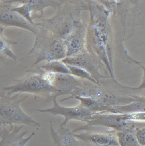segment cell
Returning <instances> with one entry per match:
<instances>
[{
	"label": "cell",
	"mask_w": 145,
	"mask_h": 146,
	"mask_svg": "<svg viewBox=\"0 0 145 146\" xmlns=\"http://www.w3.org/2000/svg\"><path fill=\"white\" fill-rule=\"evenodd\" d=\"M12 9L17 12L31 24L34 25L32 16V11L33 9L31 6L27 4H21L19 7H12Z\"/></svg>",
	"instance_id": "cell-18"
},
{
	"label": "cell",
	"mask_w": 145,
	"mask_h": 146,
	"mask_svg": "<svg viewBox=\"0 0 145 146\" xmlns=\"http://www.w3.org/2000/svg\"><path fill=\"white\" fill-rule=\"evenodd\" d=\"M2 90L8 96L15 92H27L52 99L62 95L60 91L54 88L45 78L44 75L40 74L31 75L21 80H17L15 84L4 87Z\"/></svg>",
	"instance_id": "cell-3"
},
{
	"label": "cell",
	"mask_w": 145,
	"mask_h": 146,
	"mask_svg": "<svg viewBox=\"0 0 145 146\" xmlns=\"http://www.w3.org/2000/svg\"><path fill=\"white\" fill-rule=\"evenodd\" d=\"M43 75L54 88L60 91L62 95H72L84 83V81L71 74L46 72Z\"/></svg>",
	"instance_id": "cell-5"
},
{
	"label": "cell",
	"mask_w": 145,
	"mask_h": 146,
	"mask_svg": "<svg viewBox=\"0 0 145 146\" xmlns=\"http://www.w3.org/2000/svg\"><path fill=\"white\" fill-rule=\"evenodd\" d=\"M75 138L86 143L97 146H119L117 135L110 133H86L77 134L72 132Z\"/></svg>",
	"instance_id": "cell-8"
},
{
	"label": "cell",
	"mask_w": 145,
	"mask_h": 146,
	"mask_svg": "<svg viewBox=\"0 0 145 146\" xmlns=\"http://www.w3.org/2000/svg\"><path fill=\"white\" fill-rule=\"evenodd\" d=\"M3 3L9 4L18 3L21 4H27L31 6L34 9L42 7L44 3V0H6L3 1Z\"/></svg>",
	"instance_id": "cell-19"
},
{
	"label": "cell",
	"mask_w": 145,
	"mask_h": 146,
	"mask_svg": "<svg viewBox=\"0 0 145 146\" xmlns=\"http://www.w3.org/2000/svg\"><path fill=\"white\" fill-rule=\"evenodd\" d=\"M66 57L67 50L64 40H56L42 52L33 66L43 60H46L48 62L53 60H61Z\"/></svg>",
	"instance_id": "cell-9"
},
{
	"label": "cell",
	"mask_w": 145,
	"mask_h": 146,
	"mask_svg": "<svg viewBox=\"0 0 145 146\" xmlns=\"http://www.w3.org/2000/svg\"><path fill=\"white\" fill-rule=\"evenodd\" d=\"M12 4L3 3L1 5L0 21L1 25L5 26L14 27L28 30L34 34L37 33L34 25L14 10Z\"/></svg>",
	"instance_id": "cell-6"
},
{
	"label": "cell",
	"mask_w": 145,
	"mask_h": 146,
	"mask_svg": "<svg viewBox=\"0 0 145 146\" xmlns=\"http://www.w3.org/2000/svg\"><path fill=\"white\" fill-rule=\"evenodd\" d=\"M91 46L99 59L103 63L113 78H114L110 54L111 30L109 12L103 5L95 3L90 8Z\"/></svg>",
	"instance_id": "cell-1"
},
{
	"label": "cell",
	"mask_w": 145,
	"mask_h": 146,
	"mask_svg": "<svg viewBox=\"0 0 145 146\" xmlns=\"http://www.w3.org/2000/svg\"><path fill=\"white\" fill-rule=\"evenodd\" d=\"M1 53H3V55L9 57L16 61L17 57L13 53L10 46L6 43V41L2 39L1 38Z\"/></svg>",
	"instance_id": "cell-20"
},
{
	"label": "cell",
	"mask_w": 145,
	"mask_h": 146,
	"mask_svg": "<svg viewBox=\"0 0 145 146\" xmlns=\"http://www.w3.org/2000/svg\"><path fill=\"white\" fill-rule=\"evenodd\" d=\"M107 112L119 113L145 112V97L139 96L137 100L129 103L110 107Z\"/></svg>",
	"instance_id": "cell-13"
},
{
	"label": "cell",
	"mask_w": 145,
	"mask_h": 146,
	"mask_svg": "<svg viewBox=\"0 0 145 146\" xmlns=\"http://www.w3.org/2000/svg\"><path fill=\"white\" fill-rule=\"evenodd\" d=\"M52 139L54 145L57 146H82L85 145L82 141L77 139L72 133L69 127L60 126L57 131H55L50 121V128Z\"/></svg>",
	"instance_id": "cell-11"
},
{
	"label": "cell",
	"mask_w": 145,
	"mask_h": 146,
	"mask_svg": "<svg viewBox=\"0 0 145 146\" xmlns=\"http://www.w3.org/2000/svg\"><path fill=\"white\" fill-rule=\"evenodd\" d=\"M57 97L52 98L53 107L46 110H39L40 113H49L53 115H61L65 117L64 120L60 124V126L66 127L70 120H77L85 122L91 120L97 113H94L81 105L72 108H66L60 106L57 102Z\"/></svg>",
	"instance_id": "cell-4"
},
{
	"label": "cell",
	"mask_w": 145,
	"mask_h": 146,
	"mask_svg": "<svg viewBox=\"0 0 145 146\" xmlns=\"http://www.w3.org/2000/svg\"><path fill=\"white\" fill-rule=\"evenodd\" d=\"M64 40L67 50V57L85 53V36L83 32L77 30L72 32Z\"/></svg>",
	"instance_id": "cell-12"
},
{
	"label": "cell",
	"mask_w": 145,
	"mask_h": 146,
	"mask_svg": "<svg viewBox=\"0 0 145 146\" xmlns=\"http://www.w3.org/2000/svg\"><path fill=\"white\" fill-rule=\"evenodd\" d=\"M135 134L140 145L145 146V127L136 129Z\"/></svg>",
	"instance_id": "cell-22"
},
{
	"label": "cell",
	"mask_w": 145,
	"mask_h": 146,
	"mask_svg": "<svg viewBox=\"0 0 145 146\" xmlns=\"http://www.w3.org/2000/svg\"><path fill=\"white\" fill-rule=\"evenodd\" d=\"M61 60L66 64L75 66L85 69L92 75L99 83V79L105 78L99 73L96 65L85 53L73 56L66 57Z\"/></svg>",
	"instance_id": "cell-10"
},
{
	"label": "cell",
	"mask_w": 145,
	"mask_h": 146,
	"mask_svg": "<svg viewBox=\"0 0 145 146\" xmlns=\"http://www.w3.org/2000/svg\"><path fill=\"white\" fill-rule=\"evenodd\" d=\"M126 114L128 119L130 121L139 122H145V112H136Z\"/></svg>",
	"instance_id": "cell-21"
},
{
	"label": "cell",
	"mask_w": 145,
	"mask_h": 146,
	"mask_svg": "<svg viewBox=\"0 0 145 146\" xmlns=\"http://www.w3.org/2000/svg\"><path fill=\"white\" fill-rule=\"evenodd\" d=\"M17 93L11 96L4 92H1L0 98V122L1 125L6 126L13 124H23L33 127H40L39 123L34 120L26 115L20 107L21 103L24 100L27 96L18 99L19 95Z\"/></svg>",
	"instance_id": "cell-2"
},
{
	"label": "cell",
	"mask_w": 145,
	"mask_h": 146,
	"mask_svg": "<svg viewBox=\"0 0 145 146\" xmlns=\"http://www.w3.org/2000/svg\"><path fill=\"white\" fill-rule=\"evenodd\" d=\"M67 65L70 72L71 74L82 79H85L91 82L100 84L92 75L83 68L75 66Z\"/></svg>",
	"instance_id": "cell-17"
},
{
	"label": "cell",
	"mask_w": 145,
	"mask_h": 146,
	"mask_svg": "<svg viewBox=\"0 0 145 146\" xmlns=\"http://www.w3.org/2000/svg\"><path fill=\"white\" fill-rule=\"evenodd\" d=\"M72 98H75L79 100L80 105L94 113H106L109 108L110 107L101 103L93 98L79 96H69L60 100V102L66 101Z\"/></svg>",
	"instance_id": "cell-14"
},
{
	"label": "cell",
	"mask_w": 145,
	"mask_h": 146,
	"mask_svg": "<svg viewBox=\"0 0 145 146\" xmlns=\"http://www.w3.org/2000/svg\"><path fill=\"white\" fill-rule=\"evenodd\" d=\"M119 145L140 146L135 135V132L129 131H119L116 133Z\"/></svg>",
	"instance_id": "cell-15"
},
{
	"label": "cell",
	"mask_w": 145,
	"mask_h": 146,
	"mask_svg": "<svg viewBox=\"0 0 145 146\" xmlns=\"http://www.w3.org/2000/svg\"><path fill=\"white\" fill-rule=\"evenodd\" d=\"M134 63H136L138 65L140 66L141 67L142 70H143V79H142V82L141 84L138 86V87H136V88H129V87H127L128 89H131L132 90H142L145 89V66L141 65L140 64V62H138V61H135Z\"/></svg>",
	"instance_id": "cell-23"
},
{
	"label": "cell",
	"mask_w": 145,
	"mask_h": 146,
	"mask_svg": "<svg viewBox=\"0 0 145 146\" xmlns=\"http://www.w3.org/2000/svg\"><path fill=\"white\" fill-rule=\"evenodd\" d=\"M40 67L45 72L71 74L70 72L67 65L64 63L62 60L50 61Z\"/></svg>",
	"instance_id": "cell-16"
},
{
	"label": "cell",
	"mask_w": 145,
	"mask_h": 146,
	"mask_svg": "<svg viewBox=\"0 0 145 146\" xmlns=\"http://www.w3.org/2000/svg\"><path fill=\"white\" fill-rule=\"evenodd\" d=\"M23 126L22 125L20 127H17L13 125L10 126L9 129L5 128H3L1 131L0 146H25L31 138L35 135V133L33 132L28 138H24L29 131L21 132Z\"/></svg>",
	"instance_id": "cell-7"
}]
</instances>
